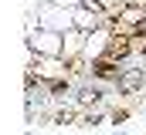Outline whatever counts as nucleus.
<instances>
[{
  "mask_svg": "<svg viewBox=\"0 0 146 135\" xmlns=\"http://www.w3.org/2000/svg\"><path fill=\"white\" fill-rule=\"evenodd\" d=\"M34 14H37V24H41L44 31H58V34L72 31V10H68V7H58V3H51V0H41Z\"/></svg>",
  "mask_w": 146,
  "mask_h": 135,
  "instance_id": "nucleus-1",
  "label": "nucleus"
},
{
  "mask_svg": "<svg viewBox=\"0 0 146 135\" xmlns=\"http://www.w3.org/2000/svg\"><path fill=\"white\" fill-rule=\"evenodd\" d=\"M24 47H31L34 54H44V58H61V51H65V34L37 27L31 37H24Z\"/></svg>",
  "mask_w": 146,
  "mask_h": 135,
  "instance_id": "nucleus-2",
  "label": "nucleus"
},
{
  "mask_svg": "<svg viewBox=\"0 0 146 135\" xmlns=\"http://www.w3.org/2000/svg\"><path fill=\"white\" fill-rule=\"evenodd\" d=\"M27 74H37V78H44V81H68V78H72L65 58H44V54L34 58V64L27 68Z\"/></svg>",
  "mask_w": 146,
  "mask_h": 135,
  "instance_id": "nucleus-3",
  "label": "nucleus"
},
{
  "mask_svg": "<svg viewBox=\"0 0 146 135\" xmlns=\"http://www.w3.org/2000/svg\"><path fill=\"white\" fill-rule=\"evenodd\" d=\"M72 27H75V31H82V34H92V31H99V27H106V14L75 3V7H72Z\"/></svg>",
  "mask_w": 146,
  "mask_h": 135,
  "instance_id": "nucleus-4",
  "label": "nucleus"
},
{
  "mask_svg": "<svg viewBox=\"0 0 146 135\" xmlns=\"http://www.w3.org/2000/svg\"><path fill=\"white\" fill-rule=\"evenodd\" d=\"M85 41H88V34H82V31H65V51H61V58L65 61H75V58H82L85 54Z\"/></svg>",
  "mask_w": 146,
  "mask_h": 135,
  "instance_id": "nucleus-5",
  "label": "nucleus"
},
{
  "mask_svg": "<svg viewBox=\"0 0 146 135\" xmlns=\"http://www.w3.org/2000/svg\"><path fill=\"white\" fill-rule=\"evenodd\" d=\"M112 135H129V132H126V128H115V132H112Z\"/></svg>",
  "mask_w": 146,
  "mask_h": 135,
  "instance_id": "nucleus-6",
  "label": "nucleus"
}]
</instances>
